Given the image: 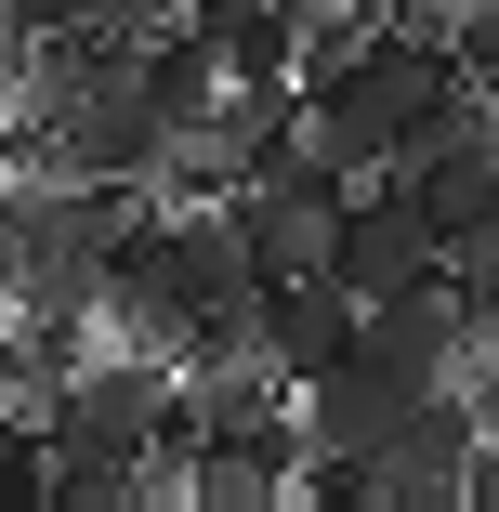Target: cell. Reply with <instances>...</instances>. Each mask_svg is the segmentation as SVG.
<instances>
[{"label": "cell", "mask_w": 499, "mask_h": 512, "mask_svg": "<svg viewBox=\"0 0 499 512\" xmlns=\"http://www.w3.org/2000/svg\"><path fill=\"white\" fill-rule=\"evenodd\" d=\"M224 197H237V237H250V263H263V289H276V276H329V237H342L355 171H329L316 145H289V158L237 171Z\"/></svg>", "instance_id": "obj_1"}, {"label": "cell", "mask_w": 499, "mask_h": 512, "mask_svg": "<svg viewBox=\"0 0 499 512\" xmlns=\"http://www.w3.org/2000/svg\"><path fill=\"white\" fill-rule=\"evenodd\" d=\"M329 276H342L355 302H394V289H421V276H447V237H434V211H421V184H408V171H368V184L342 197V237H329Z\"/></svg>", "instance_id": "obj_2"}, {"label": "cell", "mask_w": 499, "mask_h": 512, "mask_svg": "<svg viewBox=\"0 0 499 512\" xmlns=\"http://www.w3.org/2000/svg\"><path fill=\"white\" fill-rule=\"evenodd\" d=\"M106 329L145 342V355H184L197 342V276H184L171 211H132L119 224V250H106Z\"/></svg>", "instance_id": "obj_3"}, {"label": "cell", "mask_w": 499, "mask_h": 512, "mask_svg": "<svg viewBox=\"0 0 499 512\" xmlns=\"http://www.w3.org/2000/svg\"><path fill=\"white\" fill-rule=\"evenodd\" d=\"M473 342H486V302L460 289V276H421V289H394V302H368V355L408 381V394H447V381H473Z\"/></svg>", "instance_id": "obj_4"}, {"label": "cell", "mask_w": 499, "mask_h": 512, "mask_svg": "<svg viewBox=\"0 0 499 512\" xmlns=\"http://www.w3.org/2000/svg\"><path fill=\"white\" fill-rule=\"evenodd\" d=\"M408 381H394L381 355H342V368H316L303 381V460L329 447V460H394V434H408Z\"/></svg>", "instance_id": "obj_5"}, {"label": "cell", "mask_w": 499, "mask_h": 512, "mask_svg": "<svg viewBox=\"0 0 499 512\" xmlns=\"http://www.w3.org/2000/svg\"><path fill=\"white\" fill-rule=\"evenodd\" d=\"M263 355H276L289 381L368 355V302H355L342 276H276V289H263Z\"/></svg>", "instance_id": "obj_6"}]
</instances>
